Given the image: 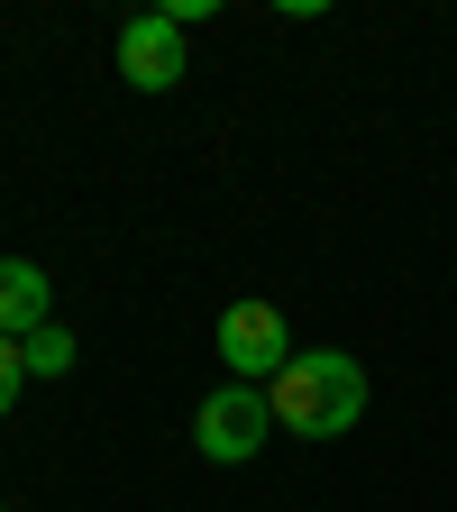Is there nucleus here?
<instances>
[{
	"label": "nucleus",
	"instance_id": "4",
	"mask_svg": "<svg viewBox=\"0 0 457 512\" xmlns=\"http://www.w3.org/2000/svg\"><path fill=\"white\" fill-rule=\"evenodd\" d=\"M119 74L138 83V92H174V83H183V28H174L165 10L128 19V28H119Z\"/></svg>",
	"mask_w": 457,
	"mask_h": 512
},
{
	"label": "nucleus",
	"instance_id": "5",
	"mask_svg": "<svg viewBox=\"0 0 457 512\" xmlns=\"http://www.w3.org/2000/svg\"><path fill=\"white\" fill-rule=\"evenodd\" d=\"M46 320H55L46 275L28 266V256H0V339H28V330H46Z\"/></svg>",
	"mask_w": 457,
	"mask_h": 512
},
{
	"label": "nucleus",
	"instance_id": "8",
	"mask_svg": "<svg viewBox=\"0 0 457 512\" xmlns=\"http://www.w3.org/2000/svg\"><path fill=\"white\" fill-rule=\"evenodd\" d=\"M0 512H10V503H0Z\"/></svg>",
	"mask_w": 457,
	"mask_h": 512
},
{
	"label": "nucleus",
	"instance_id": "6",
	"mask_svg": "<svg viewBox=\"0 0 457 512\" xmlns=\"http://www.w3.org/2000/svg\"><path fill=\"white\" fill-rule=\"evenodd\" d=\"M19 357H28V375H74V330H64V320H46V330L19 339Z\"/></svg>",
	"mask_w": 457,
	"mask_h": 512
},
{
	"label": "nucleus",
	"instance_id": "2",
	"mask_svg": "<svg viewBox=\"0 0 457 512\" xmlns=\"http://www.w3.org/2000/svg\"><path fill=\"white\" fill-rule=\"evenodd\" d=\"M192 439H202V458L211 467H247L256 448L275 439V403H266V384H220V394H202V412H192Z\"/></svg>",
	"mask_w": 457,
	"mask_h": 512
},
{
	"label": "nucleus",
	"instance_id": "7",
	"mask_svg": "<svg viewBox=\"0 0 457 512\" xmlns=\"http://www.w3.org/2000/svg\"><path fill=\"white\" fill-rule=\"evenodd\" d=\"M19 384H28V357H19V339H0V412L19 403Z\"/></svg>",
	"mask_w": 457,
	"mask_h": 512
},
{
	"label": "nucleus",
	"instance_id": "1",
	"mask_svg": "<svg viewBox=\"0 0 457 512\" xmlns=\"http://www.w3.org/2000/svg\"><path fill=\"white\" fill-rule=\"evenodd\" d=\"M266 403H275V430L293 439H348L366 412V366L348 348H293V366L266 384Z\"/></svg>",
	"mask_w": 457,
	"mask_h": 512
},
{
	"label": "nucleus",
	"instance_id": "3",
	"mask_svg": "<svg viewBox=\"0 0 457 512\" xmlns=\"http://www.w3.org/2000/svg\"><path fill=\"white\" fill-rule=\"evenodd\" d=\"M220 366H238V384H275L293 366V330L275 302H229L220 311Z\"/></svg>",
	"mask_w": 457,
	"mask_h": 512
}]
</instances>
